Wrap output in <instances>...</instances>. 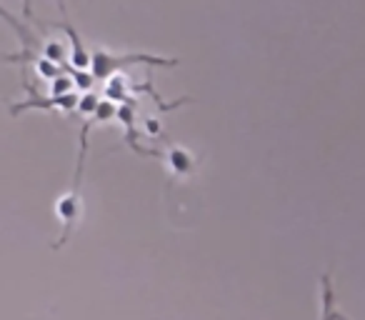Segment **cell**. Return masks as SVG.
<instances>
[{
	"label": "cell",
	"instance_id": "cell-1",
	"mask_svg": "<svg viewBox=\"0 0 365 320\" xmlns=\"http://www.w3.org/2000/svg\"><path fill=\"white\" fill-rule=\"evenodd\" d=\"M168 165L175 175H188L195 168V158L185 148H170L168 153Z\"/></svg>",
	"mask_w": 365,
	"mask_h": 320
}]
</instances>
